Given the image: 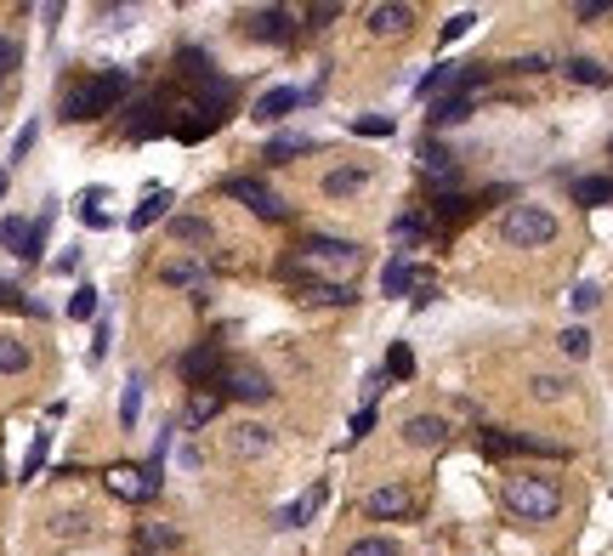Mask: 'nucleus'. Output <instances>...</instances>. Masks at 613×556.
Here are the masks:
<instances>
[{"mask_svg": "<svg viewBox=\"0 0 613 556\" xmlns=\"http://www.w3.org/2000/svg\"><path fill=\"white\" fill-rule=\"evenodd\" d=\"M500 500L517 522H551L562 511V483L557 477H540V471H511Z\"/></svg>", "mask_w": 613, "mask_h": 556, "instance_id": "1", "label": "nucleus"}, {"mask_svg": "<svg viewBox=\"0 0 613 556\" xmlns=\"http://www.w3.org/2000/svg\"><path fill=\"white\" fill-rule=\"evenodd\" d=\"M358 261H364V250H358L352 239H324V233H313L296 256L284 261V273H307V278L335 273V284H341L347 273H358Z\"/></svg>", "mask_w": 613, "mask_h": 556, "instance_id": "2", "label": "nucleus"}, {"mask_svg": "<svg viewBox=\"0 0 613 556\" xmlns=\"http://www.w3.org/2000/svg\"><path fill=\"white\" fill-rule=\"evenodd\" d=\"M125 91H131V74H125V69H97L91 80H80V86L69 91L63 120H103V114H114V108H120Z\"/></svg>", "mask_w": 613, "mask_h": 556, "instance_id": "3", "label": "nucleus"}, {"mask_svg": "<svg viewBox=\"0 0 613 556\" xmlns=\"http://www.w3.org/2000/svg\"><path fill=\"white\" fill-rule=\"evenodd\" d=\"M500 239H506L511 250H540V244L557 239V216L545 205H511L506 216H500Z\"/></svg>", "mask_w": 613, "mask_h": 556, "instance_id": "4", "label": "nucleus"}, {"mask_svg": "<svg viewBox=\"0 0 613 556\" xmlns=\"http://www.w3.org/2000/svg\"><path fill=\"white\" fill-rule=\"evenodd\" d=\"M222 193H228V199H239L245 210H256L262 222H284V216H290V205H284L273 188H262L256 176H228V182H222Z\"/></svg>", "mask_w": 613, "mask_h": 556, "instance_id": "5", "label": "nucleus"}, {"mask_svg": "<svg viewBox=\"0 0 613 556\" xmlns=\"http://www.w3.org/2000/svg\"><path fill=\"white\" fill-rule=\"evenodd\" d=\"M228 108H233V80H216V74L193 80V103H188V114H199V120L216 131V125L228 120Z\"/></svg>", "mask_w": 613, "mask_h": 556, "instance_id": "6", "label": "nucleus"}, {"mask_svg": "<svg viewBox=\"0 0 613 556\" xmlns=\"http://www.w3.org/2000/svg\"><path fill=\"white\" fill-rule=\"evenodd\" d=\"M228 386L222 381H211V386H188V403H182V426H188V432H199V426H211L216 415H222V409H228Z\"/></svg>", "mask_w": 613, "mask_h": 556, "instance_id": "7", "label": "nucleus"}, {"mask_svg": "<svg viewBox=\"0 0 613 556\" xmlns=\"http://www.w3.org/2000/svg\"><path fill=\"white\" fill-rule=\"evenodd\" d=\"M483 454H494V460H506V454H551V460H562V443H551V437H528V432H483Z\"/></svg>", "mask_w": 613, "mask_h": 556, "instance_id": "8", "label": "nucleus"}, {"mask_svg": "<svg viewBox=\"0 0 613 556\" xmlns=\"http://www.w3.org/2000/svg\"><path fill=\"white\" fill-rule=\"evenodd\" d=\"M222 347H216V341H199V347L193 352H182V358H176V375H182V381L188 386H211V381H222Z\"/></svg>", "mask_w": 613, "mask_h": 556, "instance_id": "9", "label": "nucleus"}, {"mask_svg": "<svg viewBox=\"0 0 613 556\" xmlns=\"http://www.w3.org/2000/svg\"><path fill=\"white\" fill-rule=\"evenodd\" d=\"M222 386H228V398H239V403H262L267 392H273V381H267L256 364H228L222 369Z\"/></svg>", "mask_w": 613, "mask_h": 556, "instance_id": "10", "label": "nucleus"}, {"mask_svg": "<svg viewBox=\"0 0 613 556\" xmlns=\"http://www.w3.org/2000/svg\"><path fill=\"white\" fill-rule=\"evenodd\" d=\"M159 131H171L165 97H142V103L131 108V120H125V137H131V142H148V137H159Z\"/></svg>", "mask_w": 613, "mask_h": 556, "instance_id": "11", "label": "nucleus"}, {"mask_svg": "<svg viewBox=\"0 0 613 556\" xmlns=\"http://www.w3.org/2000/svg\"><path fill=\"white\" fill-rule=\"evenodd\" d=\"M364 511H369V517H381V522H398V517L415 511V494H409L403 483H381V488H369Z\"/></svg>", "mask_w": 613, "mask_h": 556, "instance_id": "12", "label": "nucleus"}, {"mask_svg": "<svg viewBox=\"0 0 613 556\" xmlns=\"http://www.w3.org/2000/svg\"><path fill=\"white\" fill-rule=\"evenodd\" d=\"M40 239H46V216H40V222H23V216H12V222L0 227V244H6L12 256H23V261L40 256Z\"/></svg>", "mask_w": 613, "mask_h": 556, "instance_id": "13", "label": "nucleus"}, {"mask_svg": "<svg viewBox=\"0 0 613 556\" xmlns=\"http://www.w3.org/2000/svg\"><path fill=\"white\" fill-rule=\"evenodd\" d=\"M245 29L256 40H267V46H284V40L296 35V18H290L284 6H262V12H250L245 18Z\"/></svg>", "mask_w": 613, "mask_h": 556, "instance_id": "14", "label": "nucleus"}, {"mask_svg": "<svg viewBox=\"0 0 613 556\" xmlns=\"http://www.w3.org/2000/svg\"><path fill=\"white\" fill-rule=\"evenodd\" d=\"M403 443H409V449H443V443H449V420L443 415H409Z\"/></svg>", "mask_w": 613, "mask_h": 556, "instance_id": "15", "label": "nucleus"}, {"mask_svg": "<svg viewBox=\"0 0 613 556\" xmlns=\"http://www.w3.org/2000/svg\"><path fill=\"white\" fill-rule=\"evenodd\" d=\"M108 494H120V500H148V494H159L154 477H148V466H114L108 471Z\"/></svg>", "mask_w": 613, "mask_h": 556, "instance_id": "16", "label": "nucleus"}, {"mask_svg": "<svg viewBox=\"0 0 613 556\" xmlns=\"http://www.w3.org/2000/svg\"><path fill=\"white\" fill-rule=\"evenodd\" d=\"M409 23H415V6H369V35H409Z\"/></svg>", "mask_w": 613, "mask_h": 556, "instance_id": "17", "label": "nucleus"}, {"mask_svg": "<svg viewBox=\"0 0 613 556\" xmlns=\"http://www.w3.org/2000/svg\"><path fill=\"white\" fill-rule=\"evenodd\" d=\"M296 108H301V91H296V86H273V91H262V103H256V120L279 125L284 114H296Z\"/></svg>", "mask_w": 613, "mask_h": 556, "instance_id": "18", "label": "nucleus"}, {"mask_svg": "<svg viewBox=\"0 0 613 556\" xmlns=\"http://www.w3.org/2000/svg\"><path fill=\"white\" fill-rule=\"evenodd\" d=\"M369 188V165H335L330 176H324V193L330 199H352V193Z\"/></svg>", "mask_w": 613, "mask_h": 556, "instance_id": "19", "label": "nucleus"}, {"mask_svg": "<svg viewBox=\"0 0 613 556\" xmlns=\"http://www.w3.org/2000/svg\"><path fill=\"white\" fill-rule=\"evenodd\" d=\"M267 443H273V432H267V426H233V437H228V449L239 454V460L267 454Z\"/></svg>", "mask_w": 613, "mask_h": 556, "instance_id": "20", "label": "nucleus"}, {"mask_svg": "<svg viewBox=\"0 0 613 556\" xmlns=\"http://www.w3.org/2000/svg\"><path fill=\"white\" fill-rule=\"evenodd\" d=\"M472 97H477V91H455V97H438V103H432V125H460V120H472Z\"/></svg>", "mask_w": 613, "mask_h": 556, "instance_id": "21", "label": "nucleus"}, {"mask_svg": "<svg viewBox=\"0 0 613 556\" xmlns=\"http://www.w3.org/2000/svg\"><path fill=\"white\" fill-rule=\"evenodd\" d=\"M324 494H330V488H324V483H313V488H307V494H301L296 505H284V511H279V528H301V522H307V517L318 511V505H324Z\"/></svg>", "mask_w": 613, "mask_h": 556, "instance_id": "22", "label": "nucleus"}, {"mask_svg": "<svg viewBox=\"0 0 613 556\" xmlns=\"http://www.w3.org/2000/svg\"><path fill=\"white\" fill-rule=\"evenodd\" d=\"M171 205H176V199H171L165 188H148V193H142V205L131 210V227H137V233H142V227H154V222H159V216H165Z\"/></svg>", "mask_w": 613, "mask_h": 556, "instance_id": "23", "label": "nucleus"}, {"mask_svg": "<svg viewBox=\"0 0 613 556\" xmlns=\"http://www.w3.org/2000/svg\"><path fill=\"white\" fill-rule=\"evenodd\" d=\"M296 154H318V142L313 137H279V142H267V148H262L267 165H290Z\"/></svg>", "mask_w": 613, "mask_h": 556, "instance_id": "24", "label": "nucleus"}, {"mask_svg": "<svg viewBox=\"0 0 613 556\" xmlns=\"http://www.w3.org/2000/svg\"><path fill=\"white\" fill-rule=\"evenodd\" d=\"M432 233V210H403L398 222H392V239L398 244H415V239H426Z\"/></svg>", "mask_w": 613, "mask_h": 556, "instance_id": "25", "label": "nucleus"}, {"mask_svg": "<svg viewBox=\"0 0 613 556\" xmlns=\"http://www.w3.org/2000/svg\"><path fill=\"white\" fill-rule=\"evenodd\" d=\"M159 278H165V284H199V278H205V261L199 256H171L165 267H159Z\"/></svg>", "mask_w": 613, "mask_h": 556, "instance_id": "26", "label": "nucleus"}, {"mask_svg": "<svg viewBox=\"0 0 613 556\" xmlns=\"http://www.w3.org/2000/svg\"><path fill=\"white\" fill-rule=\"evenodd\" d=\"M568 80H574V86H608L613 74L602 69L596 57H568Z\"/></svg>", "mask_w": 613, "mask_h": 556, "instance_id": "27", "label": "nucleus"}, {"mask_svg": "<svg viewBox=\"0 0 613 556\" xmlns=\"http://www.w3.org/2000/svg\"><path fill=\"white\" fill-rule=\"evenodd\" d=\"M574 199H579V205H608V199H613V176H579Z\"/></svg>", "mask_w": 613, "mask_h": 556, "instance_id": "28", "label": "nucleus"}, {"mask_svg": "<svg viewBox=\"0 0 613 556\" xmlns=\"http://www.w3.org/2000/svg\"><path fill=\"white\" fill-rule=\"evenodd\" d=\"M29 369V347L18 335H0V375H23Z\"/></svg>", "mask_w": 613, "mask_h": 556, "instance_id": "29", "label": "nucleus"}, {"mask_svg": "<svg viewBox=\"0 0 613 556\" xmlns=\"http://www.w3.org/2000/svg\"><path fill=\"white\" fill-rule=\"evenodd\" d=\"M409 284H415V267H409V256L386 261V273H381V290H386V296H403Z\"/></svg>", "mask_w": 613, "mask_h": 556, "instance_id": "30", "label": "nucleus"}, {"mask_svg": "<svg viewBox=\"0 0 613 556\" xmlns=\"http://www.w3.org/2000/svg\"><path fill=\"white\" fill-rule=\"evenodd\" d=\"M415 375V352L403 347V341H392V352H386V381H409Z\"/></svg>", "mask_w": 613, "mask_h": 556, "instance_id": "31", "label": "nucleus"}, {"mask_svg": "<svg viewBox=\"0 0 613 556\" xmlns=\"http://www.w3.org/2000/svg\"><path fill=\"white\" fill-rule=\"evenodd\" d=\"M46 454H52V432H35V443H29V454H23V477H40Z\"/></svg>", "mask_w": 613, "mask_h": 556, "instance_id": "32", "label": "nucleus"}, {"mask_svg": "<svg viewBox=\"0 0 613 556\" xmlns=\"http://www.w3.org/2000/svg\"><path fill=\"white\" fill-rule=\"evenodd\" d=\"M69 318H74V324H86V318H97V290H91V284H80V290L69 296Z\"/></svg>", "mask_w": 613, "mask_h": 556, "instance_id": "33", "label": "nucleus"}, {"mask_svg": "<svg viewBox=\"0 0 613 556\" xmlns=\"http://www.w3.org/2000/svg\"><path fill=\"white\" fill-rule=\"evenodd\" d=\"M347 556H398V545H392L386 534H369V539H352Z\"/></svg>", "mask_w": 613, "mask_h": 556, "instance_id": "34", "label": "nucleus"}, {"mask_svg": "<svg viewBox=\"0 0 613 556\" xmlns=\"http://www.w3.org/2000/svg\"><path fill=\"white\" fill-rule=\"evenodd\" d=\"M540 403H557V398H568V381L562 375H534V386H528Z\"/></svg>", "mask_w": 613, "mask_h": 556, "instance_id": "35", "label": "nucleus"}, {"mask_svg": "<svg viewBox=\"0 0 613 556\" xmlns=\"http://www.w3.org/2000/svg\"><path fill=\"white\" fill-rule=\"evenodd\" d=\"M137 415H142V381H131V386H125V398H120V426H125V432L137 426Z\"/></svg>", "mask_w": 613, "mask_h": 556, "instance_id": "36", "label": "nucleus"}, {"mask_svg": "<svg viewBox=\"0 0 613 556\" xmlns=\"http://www.w3.org/2000/svg\"><path fill=\"white\" fill-rule=\"evenodd\" d=\"M171 233L176 239H211V222L205 216H171Z\"/></svg>", "mask_w": 613, "mask_h": 556, "instance_id": "37", "label": "nucleus"}, {"mask_svg": "<svg viewBox=\"0 0 613 556\" xmlns=\"http://www.w3.org/2000/svg\"><path fill=\"white\" fill-rule=\"evenodd\" d=\"M352 131H358V137H392L398 120H386V114H364V120H352Z\"/></svg>", "mask_w": 613, "mask_h": 556, "instance_id": "38", "label": "nucleus"}, {"mask_svg": "<svg viewBox=\"0 0 613 556\" xmlns=\"http://www.w3.org/2000/svg\"><path fill=\"white\" fill-rule=\"evenodd\" d=\"M557 347L568 352V358H585V352H591V330H579V324H574V330L557 335Z\"/></svg>", "mask_w": 613, "mask_h": 556, "instance_id": "39", "label": "nucleus"}, {"mask_svg": "<svg viewBox=\"0 0 613 556\" xmlns=\"http://www.w3.org/2000/svg\"><path fill=\"white\" fill-rule=\"evenodd\" d=\"M335 18H341V6H335V0H318V6H307V29H330Z\"/></svg>", "mask_w": 613, "mask_h": 556, "instance_id": "40", "label": "nucleus"}, {"mask_svg": "<svg viewBox=\"0 0 613 556\" xmlns=\"http://www.w3.org/2000/svg\"><path fill=\"white\" fill-rule=\"evenodd\" d=\"M472 23H477V12H460V18L443 23V35H438V40H443V46H455L460 35H472Z\"/></svg>", "mask_w": 613, "mask_h": 556, "instance_id": "41", "label": "nucleus"}, {"mask_svg": "<svg viewBox=\"0 0 613 556\" xmlns=\"http://www.w3.org/2000/svg\"><path fill=\"white\" fill-rule=\"evenodd\" d=\"M608 12H613V0H579V6H574L579 23H596V18H608Z\"/></svg>", "mask_w": 613, "mask_h": 556, "instance_id": "42", "label": "nucleus"}, {"mask_svg": "<svg viewBox=\"0 0 613 556\" xmlns=\"http://www.w3.org/2000/svg\"><path fill=\"white\" fill-rule=\"evenodd\" d=\"M568 301H574V313H591L596 301H602V290H596V284H579V290H574Z\"/></svg>", "mask_w": 613, "mask_h": 556, "instance_id": "43", "label": "nucleus"}, {"mask_svg": "<svg viewBox=\"0 0 613 556\" xmlns=\"http://www.w3.org/2000/svg\"><path fill=\"white\" fill-rule=\"evenodd\" d=\"M18 63H23L18 40H6V35H0V74H12V69H18Z\"/></svg>", "mask_w": 613, "mask_h": 556, "instance_id": "44", "label": "nucleus"}, {"mask_svg": "<svg viewBox=\"0 0 613 556\" xmlns=\"http://www.w3.org/2000/svg\"><path fill=\"white\" fill-rule=\"evenodd\" d=\"M369 426H375V403H364V409H358V415H352V437H364Z\"/></svg>", "mask_w": 613, "mask_h": 556, "instance_id": "45", "label": "nucleus"}, {"mask_svg": "<svg viewBox=\"0 0 613 556\" xmlns=\"http://www.w3.org/2000/svg\"><path fill=\"white\" fill-rule=\"evenodd\" d=\"M29 148H35V125H23V131H18V142H12V159H23Z\"/></svg>", "mask_w": 613, "mask_h": 556, "instance_id": "46", "label": "nucleus"}, {"mask_svg": "<svg viewBox=\"0 0 613 556\" xmlns=\"http://www.w3.org/2000/svg\"><path fill=\"white\" fill-rule=\"evenodd\" d=\"M57 534H86V517H57Z\"/></svg>", "mask_w": 613, "mask_h": 556, "instance_id": "47", "label": "nucleus"}, {"mask_svg": "<svg viewBox=\"0 0 613 556\" xmlns=\"http://www.w3.org/2000/svg\"><path fill=\"white\" fill-rule=\"evenodd\" d=\"M0 193H6V171H0Z\"/></svg>", "mask_w": 613, "mask_h": 556, "instance_id": "48", "label": "nucleus"}, {"mask_svg": "<svg viewBox=\"0 0 613 556\" xmlns=\"http://www.w3.org/2000/svg\"><path fill=\"white\" fill-rule=\"evenodd\" d=\"M137 556H154V551H137Z\"/></svg>", "mask_w": 613, "mask_h": 556, "instance_id": "49", "label": "nucleus"}]
</instances>
